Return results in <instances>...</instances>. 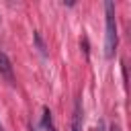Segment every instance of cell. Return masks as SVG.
<instances>
[{
	"label": "cell",
	"mask_w": 131,
	"mask_h": 131,
	"mask_svg": "<svg viewBox=\"0 0 131 131\" xmlns=\"http://www.w3.org/2000/svg\"><path fill=\"white\" fill-rule=\"evenodd\" d=\"M0 131H4V129H2V123H0Z\"/></svg>",
	"instance_id": "obj_6"
},
{
	"label": "cell",
	"mask_w": 131,
	"mask_h": 131,
	"mask_svg": "<svg viewBox=\"0 0 131 131\" xmlns=\"http://www.w3.org/2000/svg\"><path fill=\"white\" fill-rule=\"evenodd\" d=\"M43 129L45 131H55V125H53V121H51V111L49 108H43Z\"/></svg>",
	"instance_id": "obj_4"
},
{
	"label": "cell",
	"mask_w": 131,
	"mask_h": 131,
	"mask_svg": "<svg viewBox=\"0 0 131 131\" xmlns=\"http://www.w3.org/2000/svg\"><path fill=\"white\" fill-rule=\"evenodd\" d=\"M0 78H4L8 84H14V72H12V63L8 59V55L4 51H0Z\"/></svg>",
	"instance_id": "obj_2"
},
{
	"label": "cell",
	"mask_w": 131,
	"mask_h": 131,
	"mask_svg": "<svg viewBox=\"0 0 131 131\" xmlns=\"http://www.w3.org/2000/svg\"><path fill=\"white\" fill-rule=\"evenodd\" d=\"M72 131H82V102H80V100H76V106H74Z\"/></svg>",
	"instance_id": "obj_3"
},
{
	"label": "cell",
	"mask_w": 131,
	"mask_h": 131,
	"mask_svg": "<svg viewBox=\"0 0 131 131\" xmlns=\"http://www.w3.org/2000/svg\"><path fill=\"white\" fill-rule=\"evenodd\" d=\"M104 12H106V33H104V53L106 57H113L117 51L119 35H117V18H115V4L108 0L104 2Z\"/></svg>",
	"instance_id": "obj_1"
},
{
	"label": "cell",
	"mask_w": 131,
	"mask_h": 131,
	"mask_svg": "<svg viewBox=\"0 0 131 131\" xmlns=\"http://www.w3.org/2000/svg\"><path fill=\"white\" fill-rule=\"evenodd\" d=\"M113 131H121V129H119V127H113Z\"/></svg>",
	"instance_id": "obj_5"
}]
</instances>
